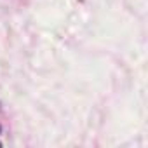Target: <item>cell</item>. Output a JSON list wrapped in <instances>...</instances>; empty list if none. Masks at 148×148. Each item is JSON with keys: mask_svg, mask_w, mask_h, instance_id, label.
<instances>
[]
</instances>
